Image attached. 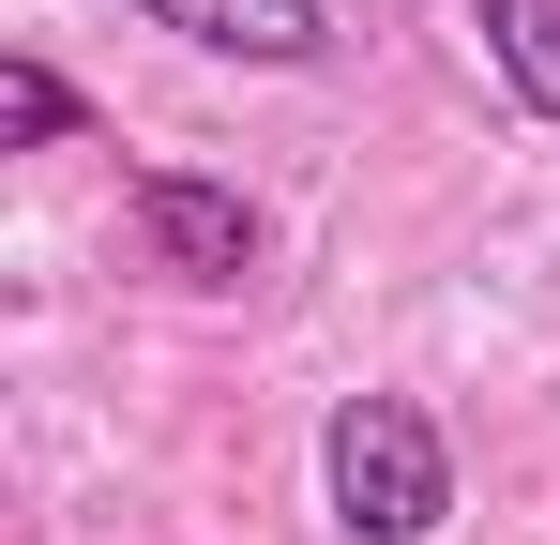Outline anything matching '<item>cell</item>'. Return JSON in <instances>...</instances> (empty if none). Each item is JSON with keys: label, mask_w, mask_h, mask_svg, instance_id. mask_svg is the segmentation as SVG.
<instances>
[{"label": "cell", "mask_w": 560, "mask_h": 545, "mask_svg": "<svg viewBox=\"0 0 560 545\" xmlns=\"http://www.w3.org/2000/svg\"><path fill=\"white\" fill-rule=\"evenodd\" d=\"M334 515H349V545H424L455 515V454H440V425L409 394H349L334 409Z\"/></svg>", "instance_id": "cell-1"}, {"label": "cell", "mask_w": 560, "mask_h": 545, "mask_svg": "<svg viewBox=\"0 0 560 545\" xmlns=\"http://www.w3.org/2000/svg\"><path fill=\"white\" fill-rule=\"evenodd\" d=\"M152 31H197V46H243V61H318L334 46V0H137Z\"/></svg>", "instance_id": "cell-3"}, {"label": "cell", "mask_w": 560, "mask_h": 545, "mask_svg": "<svg viewBox=\"0 0 560 545\" xmlns=\"http://www.w3.org/2000/svg\"><path fill=\"white\" fill-rule=\"evenodd\" d=\"M137 243H152L167 272H197V288H228V272L258 258V212L212 197V182H137Z\"/></svg>", "instance_id": "cell-2"}, {"label": "cell", "mask_w": 560, "mask_h": 545, "mask_svg": "<svg viewBox=\"0 0 560 545\" xmlns=\"http://www.w3.org/2000/svg\"><path fill=\"white\" fill-rule=\"evenodd\" d=\"M0 106H15V137H61V121H77V91L46 77V61H15V77H0Z\"/></svg>", "instance_id": "cell-5"}, {"label": "cell", "mask_w": 560, "mask_h": 545, "mask_svg": "<svg viewBox=\"0 0 560 545\" xmlns=\"http://www.w3.org/2000/svg\"><path fill=\"white\" fill-rule=\"evenodd\" d=\"M469 31L500 46V77L530 121H560V0H469Z\"/></svg>", "instance_id": "cell-4"}]
</instances>
